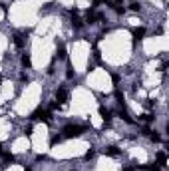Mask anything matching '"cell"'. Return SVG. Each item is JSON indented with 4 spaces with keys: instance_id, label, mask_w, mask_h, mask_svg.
<instances>
[{
    "instance_id": "15",
    "label": "cell",
    "mask_w": 169,
    "mask_h": 171,
    "mask_svg": "<svg viewBox=\"0 0 169 171\" xmlns=\"http://www.w3.org/2000/svg\"><path fill=\"white\" fill-rule=\"evenodd\" d=\"M22 66L24 68H32V58H30V54H24L22 56Z\"/></svg>"
},
{
    "instance_id": "18",
    "label": "cell",
    "mask_w": 169,
    "mask_h": 171,
    "mask_svg": "<svg viewBox=\"0 0 169 171\" xmlns=\"http://www.w3.org/2000/svg\"><path fill=\"white\" fill-rule=\"evenodd\" d=\"M149 139H151V141H155V143H159V141H161V137L157 135L155 131H151V133H149Z\"/></svg>"
},
{
    "instance_id": "10",
    "label": "cell",
    "mask_w": 169,
    "mask_h": 171,
    "mask_svg": "<svg viewBox=\"0 0 169 171\" xmlns=\"http://www.w3.org/2000/svg\"><path fill=\"white\" fill-rule=\"evenodd\" d=\"M103 153H106V155H110V157H117V155H119V149H117L116 145H110V147L103 149Z\"/></svg>"
},
{
    "instance_id": "25",
    "label": "cell",
    "mask_w": 169,
    "mask_h": 171,
    "mask_svg": "<svg viewBox=\"0 0 169 171\" xmlns=\"http://www.w3.org/2000/svg\"><path fill=\"white\" fill-rule=\"evenodd\" d=\"M112 80H113V84H117L119 82V76H117V74H112Z\"/></svg>"
},
{
    "instance_id": "24",
    "label": "cell",
    "mask_w": 169,
    "mask_h": 171,
    "mask_svg": "<svg viewBox=\"0 0 169 171\" xmlns=\"http://www.w3.org/2000/svg\"><path fill=\"white\" fill-rule=\"evenodd\" d=\"M149 133H151V127H143V135L149 137Z\"/></svg>"
},
{
    "instance_id": "6",
    "label": "cell",
    "mask_w": 169,
    "mask_h": 171,
    "mask_svg": "<svg viewBox=\"0 0 169 171\" xmlns=\"http://www.w3.org/2000/svg\"><path fill=\"white\" fill-rule=\"evenodd\" d=\"M155 159H157V163H155V165H159V167L167 165V155H165V151H159V153L155 155Z\"/></svg>"
},
{
    "instance_id": "12",
    "label": "cell",
    "mask_w": 169,
    "mask_h": 171,
    "mask_svg": "<svg viewBox=\"0 0 169 171\" xmlns=\"http://www.w3.org/2000/svg\"><path fill=\"white\" fill-rule=\"evenodd\" d=\"M66 46H64V44H60L58 46V52H56V58H58V60H66Z\"/></svg>"
},
{
    "instance_id": "4",
    "label": "cell",
    "mask_w": 169,
    "mask_h": 171,
    "mask_svg": "<svg viewBox=\"0 0 169 171\" xmlns=\"http://www.w3.org/2000/svg\"><path fill=\"white\" fill-rule=\"evenodd\" d=\"M100 115H102L103 124H110V120H112V111L107 110L106 105H100Z\"/></svg>"
},
{
    "instance_id": "11",
    "label": "cell",
    "mask_w": 169,
    "mask_h": 171,
    "mask_svg": "<svg viewBox=\"0 0 169 171\" xmlns=\"http://www.w3.org/2000/svg\"><path fill=\"white\" fill-rule=\"evenodd\" d=\"M72 26H74V28H82V26H84V22H82V20L78 18V14H76V10H72Z\"/></svg>"
},
{
    "instance_id": "7",
    "label": "cell",
    "mask_w": 169,
    "mask_h": 171,
    "mask_svg": "<svg viewBox=\"0 0 169 171\" xmlns=\"http://www.w3.org/2000/svg\"><path fill=\"white\" fill-rule=\"evenodd\" d=\"M96 20H102V16L100 14H96L94 10H88V16H86V22H90V24H94Z\"/></svg>"
},
{
    "instance_id": "19",
    "label": "cell",
    "mask_w": 169,
    "mask_h": 171,
    "mask_svg": "<svg viewBox=\"0 0 169 171\" xmlns=\"http://www.w3.org/2000/svg\"><path fill=\"white\" fill-rule=\"evenodd\" d=\"M60 141H62V137H60V135H52L50 137V145H56V143H60Z\"/></svg>"
},
{
    "instance_id": "1",
    "label": "cell",
    "mask_w": 169,
    "mask_h": 171,
    "mask_svg": "<svg viewBox=\"0 0 169 171\" xmlns=\"http://www.w3.org/2000/svg\"><path fill=\"white\" fill-rule=\"evenodd\" d=\"M84 131H86V125H76V124H68L62 129L64 137H80Z\"/></svg>"
},
{
    "instance_id": "28",
    "label": "cell",
    "mask_w": 169,
    "mask_h": 171,
    "mask_svg": "<svg viewBox=\"0 0 169 171\" xmlns=\"http://www.w3.org/2000/svg\"><path fill=\"white\" fill-rule=\"evenodd\" d=\"M24 171H32V169H24Z\"/></svg>"
},
{
    "instance_id": "27",
    "label": "cell",
    "mask_w": 169,
    "mask_h": 171,
    "mask_svg": "<svg viewBox=\"0 0 169 171\" xmlns=\"http://www.w3.org/2000/svg\"><path fill=\"white\" fill-rule=\"evenodd\" d=\"M0 153H2V145H0Z\"/></svg>"
},
{
    "instance_id": "16",
    "label": "cell",
    "mask_w": 169,
    "mask_h": 171,
    "mask_svg": "<svg viewBox=\"0 0 169 171\" xmlns=\"http://www.w3.org/2000/svg\"><path fill=\"white\" fill-rule=\"evenodd\" d=\"M94 157H96V151H94V149L86 151V155H84V159H86V161H90V159H94Z\"/></svg>"
},
{
    "instance_id": "26",
    "label": "cell",
    "mask_w": 169,
    "mask_h": 171,
    "mask_svg": "<svg viewBox=\"0 0 169 171\" xmlns=\"http://www.w3.org/2000/svg\"><path fill=\"white\" fill-rule=\"evenodd\" d=\"M129 8H132V10H139V4H137V2H133V4H132Z\"/></svg>"
},
{
    "instance_id": "2",
    "label": "cell",
    "mask_w": 169,
    "mask_h": 171,
    "mask_svg": "<svg viewBox=\"0 0 169 171\" xmlns=\"http://www.w3.org/2000/svg\"><path fill=\"white\" fill-rule=\"evenodd\" d=\"M30 120L32 121H44V124H50V111L48 110H44V108H38V110H34L32 111V115H30Z\"/></svg>"
},
{
    "instance_id": "21",
    "label": "cell",
    "mask_w": 169,
    "mask_h": 171,
    "mask_svg": "<svg viewBox=\"0 0 169 171\" xmlns=\"http://www.w3.org/2000/svg\"><path fill=\"white\" fill-rule=\"evenodd\" d=\"M147 171H161L159 165H147Z\"/></svg>"
},
{
    "instance_id": "3",
    "label": "cell",
    "mask_w": 169,
    "mask_h": 171,
    "mask_svg": "<svg viewBox=\"0 0 169 171\" xmlns=\"http://www.w3.org/2000/svg\"><path fill=\"white\" fill-rule=\"evenodd\" d=\"M66 100H68V90L66 88H58L56 90V101L58 104H64Z\"/></svg>"
},
{
    "instance_id": "29",
    "label": "cell",
    "mask_w": 169,
    "mask_h": 171,
    "mask_svg": "<svg viewBox=\"0 0 169 171\" xmlns=\"http://www.w3.org/2000/svg\"><path fill=\"white\" fill-rule=\"evenodd\" d=\"M0 84H2V78H0Z\"/></svg>"
},
{
    "instance_id": "5",
    "label": "cell",
    "mask_w": 169,
    "mask_h": 171,
    "mask_svg": "<svg viewBox=\"0 0 169 171\" xmlns=\"http://www.w3.org/2000/svg\"><path fill=\"white\" fill-rule=\"evenodd\" d=\"M132 34H133V40L137 42V40H143V36H145V28H133L132 30Z\"/></svg>"
},
{
    "instance_id": "9",
    "label": "cell",
    "mask_w": 169,
    "mask_h": 171,
    "mask_svg": "<svg viewBox=\"0 0 169 171\" xmlns=\"http://www.w3.org/2000/svg\"><path fill=\"white\" fill-rule=\"evenodd\" d=\"M112 8H113V12L123 14V12H125V8H123V0H116V2L112 4Z\"/></svg>"
},
{
    "instance_id": "23",
    "label": "cell",
    "mask_w": 169,
    "mask_h": 171,
    "mask_svg": "<svg viewBox=\"0 0 169 171\" xmlns=\"http://www.w3.org/2000/svg\"><path fill=\"white\" fill-rule=\"evenodd\" d=\"M60 108V104H58V101H52V104H50V111H54V110H58Z\"/></svg>"
},
{
    "instance_id": "22",
    "label": "cell",
    "mask_w": 169,
    "mask_h": 171,
    "mask_svg": "<svg viewBox=\"0 0 169 171\" xmlns=\"http://www.w3.org/2000/svg\"><path fill=\"white\" fill-rule=\"evenodd\" d=\"M141 117H143V120H145V121H153V120H155V117H153V115H151V114H145V115H141Z\"/></svg>"
},
{
    "instance_id": "8",
    "label": "cell",
    "mask_w": 169,
    "mask_h": 171,
    "mask_svg": "<svg viewBox=\"0 0 169 171\" xmlns=\"http://www.w3.org/2000/svg\"><path fill=\"white\" fill-rule=\"evenodd\" d=\"M119 117H122V120L123 121H127V124H132V117H129V114H127V111H125V108H123V104H119Z\"/></svg>"
},
{
    "instance_id": "13",
    "label": "cell",
    "mask_w": 169,
    "mask_h": 171,
    "mask_svg": "<svg viewBox=\"0 0 169 171\" xmlns=\"http://www.w3.org/2000/svg\"><path fill=\"white\" fill-rule=\"evenodd\" d=\"M0 155H2L4 163H14V161H16V159H14V155H12V153H8V151H2Z\"/></svg>"
},
{
    "instance_id": "20",
    "label": "cell",
    "mask_w": 169,
    "mask_h": 171,
    "mask_svg": "<svg viewBox=\"0 0 169 171\" xmlns=\"http://www.w3.org/2000/svg\"><path fill=\"white\" fill-rule=\"evenodd\" d=\"M92 4H94V6H100V4H112L110 0H92Z\"/></svg>"
},
{
    "instance_id": "17",
    "label": "cell",
    "mask_w": 169,
    "mask_h": 171,
    "mask_svg": "<svg viewBox=\"0 0 169 171\" xmlns=\"http://www.w3.org/2000/svg\"><path fill=\"white\" fill-rule=\"evenodd\" d=\"M66 78H68V80H72V78H76V72H74V68H72V66H68V72H66Z\"/></svg>"
},
{
    "instance_id": "14",
    "label": "cell",
    "mask_w": 169,
    "mask_h": 171,
    "mask_svg": "<svg viewBox=\"0 0 169 171\" xmlns=\"http://www.w3.org/2000/svg\"><path fill=\"white\" fill-rule=\"evenodd\" d=\"M14 44H16V48H24V36L16 34L14 36Z\"/></svg>"
}]
</instances>
